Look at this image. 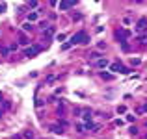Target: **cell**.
<instances>
[{"mask_svg": "<svg viewBox=\"0 0 147 139\" xmlns=\"http://www.w3.org/2000/svg\"><path fill=\"white\" fill-rule=\"evenodd\" d=\"M100 78H103V80H112L114 74H110V72H100Z\"/></svg>", "mask_w": 147, "mask_h": 139, "instance_id": "cell-9", "label": "cell"}, {"mask_svg": "<svg viewBox=\"0 0 147 139\" xmlns=\"http://www.w3.org/2000/svg\"><path fill=\"white\" fill-rule=\"evenodd\" d=\"M37 17H39V15H37V11L28 13V22H30V24H32V22H35V20H37Z\"/></svg>", "mask_w": 147, "mask_h": 139, "instance_id": "cell-7", "label": "cell"}, {"mask_svg": "<svg viewBox=\"0 0 147 139\" xmlns=\"http://www.w3.org/2000/svg\"><path fill=\"white\" fill-rule=\"evenodd\" d=\"M35 106H37V108H41V106H43V100L37 98V100H35Z\"/></svg>", "mask_w": 147, "mask_h": 139, "instance_id": "cell-22", "label": "cell"}, {"mask_svg": "<svg viewBox=\"0 0 147 139\" xmlns=\"http://www.w3.org/2000/svg\"><path fill=\"white\" fill-rule=\"evenodd\" d=\"M138 111H140V113H147V102H145V104H143V106H142Z\"/></svg>", "mask_w": 147, "mask_h": 139, "instance_id": "cell-16", "label": "cell"}, {"mask_svg": "<svg viewBox=\"0 0 147 139\" xmlns=\"http://www.w3.org/2000/svg\"><path fill=\"white\" fill-rule=\"evenodd\" d=\"M11 139H22V137H21V135H15V137H11Z\"/></svg>", "mask_w": 147, "mask_h": 139, "instance_id": "cell-25", "label": "cell"}, {"mask_svg": "<svg viewBox=\"0 0 147 139\" xmlns=\"http://www.w3.org/2000/svg\"><path fill=\"white\" fill-rule=\"evenodd\" d=\"M28 6H30V7H37V2H35V0H32V2H30Z\"/></svg>", "mask_w": 147, "mask_h": 139, "instance_id": "cell-23", "label": "cell"}, {"mask_svg": "<svg viewBox=\"0 0 147 139\" xmlns=\"http://www.w3.org/2000/svg\"><path fill=\"white\" fill-rule=\"evenodd\" d=\"M84 121H86V124H88V122H91V111H86V113H84Z\"/></svg>", "mask_w": 147, "mask_h": 139, "instance_id": "cell-11", "label": "cell"}, {"mask_svg": "<svg viewBox=\"0 0 147 139\" xmlns=\"http://www.w3.org/2000/svg\"><path fill=\"white\" fill-rule=\"evenodd\" d=\"M89 58H91V59H95V61L100 59V52H89Z\"/></svg>", "mask_w": 147, "mask_h": 139, "instance_id": "cell-10", "label": "cell"}, {"mask_svg": "<svg viewBox=\"0 0 147 139\" xmlns=\"http://www.w3.org/2000/svg\"><path fill=\"white\" fill-rule=\"evenodd\" d=\"M110 71H114V72H123V65L119 63V61H114V63H110Z\"/></svg>", "mask_w": 147, "mask_h": 139, "instance_id": "cell-5", "label": "cell"}, {"mask_svg": "<svg viewBox=\"0 0 147 139\" xmlns=\"http://www.w3.org/2000/svg\"><path fill=\"white\" fill-rule=\"evenodd\" d=\"M24 137H26V139H34V132H32V130H26V132H24Z\"/></svg>", "mask_w": 147, "mask_h": 139, "instance_id": "cell-13", "label": "cell"}, {"mask_svg": "<svg viewBox=\"0 0 147 139\" xmlns=\"http://www.w3.org/2000/svg\"><path fill=\"white\" fill-rule=\"evenodd\" d=\"M130 65H140V59H138V58H132V59H130Z\"/></svg>", "mask_w": 147, "mask_h": 139, "instance_id": "cell-17", "label": "cell"}, {"mask_svg": "<svg viewBox=\"0 0 147 139\" xmlns=\"http://www.w3.org/2000/svg\"><path fill=\"white\" fill-rule=\"evenodd\" d=\"M50 130H52L54 134H60V135L63 134V130H61V126H56V124H54V126H50Z\"/></svg>", "mask_w": 147, "mask_h": 139, "instance_id": "cell-8", "label": "cell"}, {"mask_svg": "<svg viewBox=\"0 0 147 139\" xmlns=\"http://www.w3.org/2000/svg\"><path fill=\"white\" fill-rule=\"evenodd\" d=\"M32 28H34V26L30 24V22H24V24H22V30H24V32H30Z\"/></svg>", "mask_w": 147, "mask_h": 139, "instance_id": "cell-12", "label": "cell"}, {"mask_svg": "<svg viewBox=\"0 0 147 139\" xmlns=\"http://www.w3.org/2000/svg\"><path fill=\"white\" fill-rule=\"evenodd\" d=\"M130 134H132V135H138V128L132 126V128H130Z\"/></svg>", "mask_w": 147, "mask_h": 139, "instance_id": "cell-21", "label": "cell"}, {"mask_svg": "<svg viewBox=\"0 0 147 139\" xmlns=\"http://www.w3.org/2000/svg\"><path fill=\"white\" fill-rule=\"evenodd\" d=\"M143 139H147V135H145V137H143Z\"/></svg>", "mask_w": 147, "mask_h": 139, "instance_id": "cell-27", "label": "cell"}, {"mask_svg": "<svg viewBox=\"0 0 147 139\" xmlns=\"http://www.w3.org/2000/svg\"><path fill=\"white\" fill-rule=\"evenodd\" d=\"M78 43H89V39H88V35H86V32H78V34H75L73 37H71V41H69V45H78Z\"/></svg>", "mask_w": 147, "mask_h": 139, "instance_id": "cell-1", "label": "cell"}, {"mask_svg": "<svg viewBox=\"0 0 147 139\" xmlns=\"http://www.w3.org/2000/svg\"><path fill=\"white\" fill-rule=\"evenodd\" d=\"M67 48H71V45H69V43H63V45H61V50H67Z\"/></svg>", "mask_w": 147, "mask_h": 139, "instance_id": "cell-20", "label": "cell"}, {"mask_svg": "<svg viewBox=\"0 0 147 139\" xmlns=\"http://www.w3.org/2000/svg\"><path fill=\"white\" fill-rule=\"evenodd\" d=\"M84 130H86V128H84V124H78V126H76V132H78V134H82Z\"/></svg>", "mask_w": 147, "mask_h": 139, "instance_id": "cell-19", "label": "cell"}, {"mask_svg": "<svg viewBox=\"0 0 147 139\" xmlns=\"http://www.w3.org/2000/svg\"><path fill=\"white\" fill-rule=\"evenodd\" d=\"M0 100H2V93H0Z\"/></svg>", "mask_w": 147, "mask_h": 139, "instance_id": "cell-26", "label": "cell"}, {"mask_svg": "<svg viewBox=\"0 0 147 139\" xmlns=\"http://www.w3.org/2000/svg\"><path fill=\"white\" fill-rule=\"evenodd\" d=\"M136 32H147V19L145 17H142L136 22Z\"/></svg>", "mask_w": 147, "mask_h": 139, "instance_id": "cell-2", "label": "cell"}, {"mask_svg": "<svg viewBox=\"0 0 147 139\" xmlns=\"http://www.w3.org/2000/svg\"><path fill=\"white\" fill-rule=\"evenodd\" d=\"M110 63H108V59H104V58H100V59H97L95 61V67H99V69H104V67H108Z\"/></svg>", "mask_w": 147, "mask_h": 139, "instance_id": "cell-6", "label": "cell"}, {"mask_svg": "<svg viewBox=\"0 0 147 139\" xmlns=\"http://www.w3.org/2000/svg\"><path fill=\"white\" fill-rule=\"evenodd\" d=\"M117 113H127V108L125 106H117Z\"/></svg>", "mask_w": 147, "mask_h": 139, "instance_id": "cell-14", "label": "cell"}, {"mask_svg": "<svg viewBox=\"0 0 147 139\" xmlns=\"http://www.w3.org/2000/svg\"><path fill=\"white\" fill-rule=\"evenodd\" d=\"M76 2H73V0H65V2H60V9L65 11V9H71V7H75Z\"/></svg>", "mask_w": 147, "mask_h": 139, "instance_id": "cell-4", "label": "cell"}, {"mask_svg": "<svg viewBox=\"0 0 147 139\" xmlns=\"http://www.w3.org/2000/svg\"><path fill=\"white\" fill-rule=\"evenodd\" d=\"M6 11V4H0V13H4Z\"/></svg>", "mask_w": 147, "mask_h": 139, "instance_id": "cell-24", "label": "cell"}, {"mask_svg": "<svg viewBox=\"0 0 147 139\" xmlns=\"http://www.w3.org/2000/svg\"><path fill=\"white\" fill-rule=\"evenodd\" d=\"M39 46H30V48H26L24 50V56H28V58H35L37 54H39Z\"/></svg>", "mask_w": 147, "mask_h": 139, "instance_id": "cell-3", "label": "cell"}, {"mask_svg": "<svg viewBox=\"0 0 147 139\" xmlns=\"http://www.w3.org/2000/svg\"><path fill=\"white\" fill-rule=\"evenodd\" d=\"M45 34H54V26H47V30H45Z\"/></svg>", "mask_w": 147, "mask_h": 139, "instance_id": "cell-15", "label": "cell"}, {"mask_svg": "<svg viewBox=\"0 0 147 139\" xmlns=\"http://www.w3.org/2000/svg\"><path fill=\"white\" fill-rule=\"evenodd\" d=\"M65 39V34H58L56 35V41H63Z\"/></svg>", "mask_w": 147, "mask_h": 139, "instance_id": "cell-18", "label": "cell"}]
</instances>
